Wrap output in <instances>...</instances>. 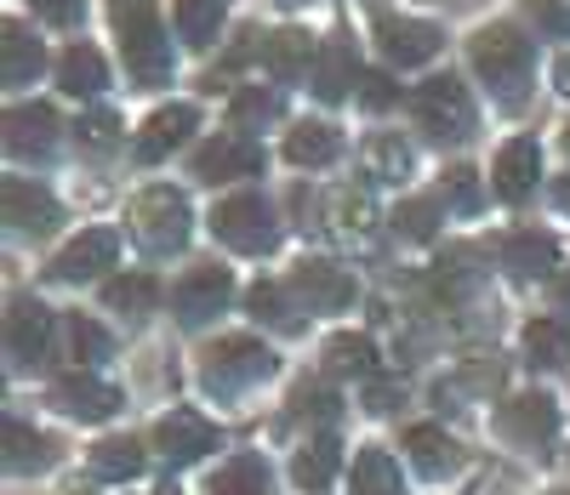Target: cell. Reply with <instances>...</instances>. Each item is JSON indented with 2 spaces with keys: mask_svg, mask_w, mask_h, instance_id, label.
Returning <instances> with one entry per match:
<instances>
[{
  "mask_svg": "<svg viewBox=\"0 0 570 495\" xmlns=\"http://www.w3.org/2000/svg\"><path fill=\"white\" fill-rule=\"evenodd\" d=\"M468 58L480 69V80L497 91L502 109H519L531 91V40L519 34L513 23H491L468 40Z\"/></svg>",
  "mask_w": 570,
  "mask_h": 495,
  "instance_id": "obj_1",
  "label": "cell"
},
{
  "mask_svg": "<svg viewBox=\"0 0 570 495\" xmlns=\"http://www.w3.org/2000/svg\"><path fill=\"white\" fill-rule=\"evenodd\" d=\"M109 18L120 29V52L137 86H166L171 80V40L155 18V0H109Z\"/></svg>",
  "mask_w": 570,
  "mask_h": 495,
  "instance_id": "obj_2",
  "label": "cell"
},
{
  "mask_svg": "<svg viewBox=\"0 0 570 495\" xmlns=\"http://www.w3.org/2000/svg\"><path fill=\"white\" fill-rule=\"evenodd\" d=\"M188 222H195V211H188V200L177 188H142L131 200V234L142 251L155 257H171L188 245Z\"/></svg>",
  "mask_w": 570,
  "mask_h": 495,
  "instance_id": "obj_3",
  "label": "cell"
},
{
  "mask_svg": "<svg viewBox=\"0 0 570 495\" xmlns=\"http://www.w3.org/2000/svg\"><path fill=\"white\" fill-rule=\"evenodd\" d=\"M411 115H416V126L434 142H468V131H473V97H468V86L456 75H434V80L416 86Z\"/></svg>",
  "mask_w": 570,
  "mask_h": 495,
  "instance_id": "obj_4",
  "label": "cell"
},
{
  "mask_svg": "<svg viewBox=\"0 0 570 495\" xmlns=\"http://www.w3.org/2000/svg\"><path fill=\"white\" fill-rule=\"evenodd\" d=\"M212 228L228 251H246V257H263L279 245V228H274V211H268L263 194H234V200H223Z\"/></svg>",
  "mask_w": 570,
  "mask_h": 495,
  "instance_id": "obj_5",
  "label": "cell"
},
{
  "mask_svg": "<svg viewBox=\"0 0 570 495\" xmlns=\"http://www.w3.org/2000/svg\"><path fill=\"white\" fill-rule=\"evenodd\" d=\"M200 376H206L212 393H234V387H252V382L274 376V354L263 348V341H252V336H223L217 348L206 354Z\"/></svg>",
  "mask_w": 570,
  "mask_h": 495,
  "instance_id": "obj_6",
  "label": "cell"
},
{
  "mask_svg": "<svg viewBox=\"0 0 570 495\" xmlns=\"http://www.w3.org/2000/svg\"><path fill=\"white\" fill-rule=\"evenodd\" d=\"M263 171V148L240 131H223L195 148V177L200 182H234V177H257Z\"/></svg>",
  "mask_w": 570,
  "mask_h": 495,
  "instance_id": "obj_7",
  "label": "cell"
},
{
  "mask_svg": "<svg viewBox=\"0 0 570 495\" xmlns=\"http://www.w3.org/2000/svg\"><path fill=\"white\" fill-rule=\"evenodd\" d=\"M228 296H234L228 268H195V274H188V279L171 290V308H177L183 325H206L212 314L228 308Z\"/></svg>",
  "mask_w": 570,
  "mask_h": 495,
  "instance_id": "obj_8",
  "label": "cell"
},
{
  "mask_svg": "<svg viewBox=\"0 0 570 495\" xmlns=\"http://www.w3.org/2000/svg\"><path fill=\"white\" fill-rule=\"evenodd\" d=\"M155 444H160V456L171 467H188V462H200L206 451H217V427L206 416H195V410H171V416H160Z\"/></svg>",
  "mask_w": 570,
  "mask_h": 495,
  "instance_id": "obj_9",
  "label": "cell"
},
{
  "mask_svg": "<svg viewBox=\"0 0 570 495\" xmlns=\"http://www.w3.org/2000/svg\"><path fill=\"white\" fill-rule=\"evenodd\" d=\"M354 274L348 268H337V263H303L297 274H292V296L297 303H308V308H320V314H337V308H348L354 303Z\"/></svg>",
  "mask_w": 570,
  "mask_h": 495,
  "instance_id": "obj_10",
  "label": "cell"
},
{
  "mask_svg": "<svg viewBox=\"0 0 570 495\" xmlns=\"http://www.w3.org/2000/svg\"><path fill=\"white\" fill-rule=\"evenodd\" d=\"M52 405L69 410L75 422H109V416L120 410V393H115L109 382H98L91 370H75V376H58Z\"/></svg>",
  "mask_w": 570,
  "mask_h": 495,
  "instance_id": "obj_11",
  "label": "cell"
},
{
  "mask_svg": "<svg viewBox=\"0 0 570 495\" xmlns=\"http://www.w3.org/2000/svg\"><path fill=\"white\" fill-rule=\"evenodd\" d=\"M115 257H120V234L115 228H86L80 239H69L58 251L52 274L58 279H98L104 268H115Z\"/></svg>",
  "mask_w": 570,
  "mask_h": 495,
  "instance_id": "obj_12",
  "label": "cell"
},
{
  "mask_svg": "<svg viewBox=\"0 0 570 495\" xmlns=\"http://www.w3.org/2000/svg\"><path fill=\"white\" fill-rule=\"evenodd\" d=\"M502 433L525 451H548V438L559 433V410L548 393H525V399H508L502 405Z\"/></svg>",
  "mask_w": 570,
  "mask_h": 495,
  "instance_id": "obj_13",
  "label": "cell"
},
{
  "mask_svg": "<svg viewBox=\"0 0 570 495\" xmlns=\"http://www.w3.org/2000/svg\"><path fill=\"white\" fill-rule=\"evenodd\" d=\"M0 200H7V222L18 234H52L63 222L58 200L40 182H29V177H7V194H0Z\"/></svg>",
  "mask_w": 570,
  "mask_h": 495,
  "instance_id": "obj_14",
  "label": "cell"
},
{
  "mask_svg": "<svg viewBox=\"0 0 570 495\" xmlns=\"http://www.w3.org/2000/svg\"><path fill=\"white\" fill-rule=\"evenodd\" d=\"M376 40H383L389 63H400V69H416L440 52V29L422 23V18H383L376 23Z\"/></svg>",
  "mask_w": 570,
  "mask_h": 495,
  "instance_id": "obj_15",
  "label": "cell"
},
{
  "mask_svg": "<svg viewBox=\"0 0 570 495\" xmlns=\"http://www.w3.org/2000/svg\"><path fill=\"white\" fill-rule=\"evenodd\" d=\"M7 148L18 160H46L58 148V115L46 103H23L7 115Z\"/></svg>",
  "mask_w": 570,
  "mask_h": 495,
  "instance_id": "obj_16",
  "label": "cell"
},
{
  "mask_svg": "<svg viewBox=\"0 0 570 495\" xmlns=\"http://www.w3.org/2000/svg\"><path fill=\"white\" fill-rule=\"evenodd\" d=\"M46 348H52V314L40 303H12L7 314V354L12 365H40Z\"/></svg>",
  "mask_w": 570,
  "mask_h": 495,
  "instance_id": "obj_17",
  "label": "cell"
},
{
  "mask_svg": "<svg viewBox=\"0 0 570 495\" xmlns=\"http://www.w3.org/2000/svg\"><path fill=\"white\" fill-rule=\"evenodd\" d=\"M195 109H188V103H171V109H155L149 120H142V131H137V160L142 166H155V160H166L171 155V148L188 137V131H195Z\"/></svg>",
  "mask_w": 570,
  "mask_h": 495,
  "instance_id": "obj_18",
  "label": "cell"
},
{
  "mask_svg": "<svg viewBox=\"0 0 570 495\" xmlns=\"http://www.w3.org/2000/svg\"><path fill=\"white\" fill-rule=\"evenodd\" d=\"M537 177H542V148L531 142V137H519V142H508L502 155H497V194L508 206H519L525 194L537 188Z\"/></svg>",
  "mask_w": 570,
  "mask_h": 495,
  "instance_id": "obj_19",
  "label": "cell"
},
{
  "mask_svg": "<svg viewBox=\"0 0 570 495\" xmlns=\"http://www.w3.org/2000/svg\"><path fill=\"white\" fill-rule=\"evenodd\" d=\"M360 75H365V69L354 63V40H348V34H331L325 52H320V63H314V91L325 97V103H343L348 86H354Z\"/></svg>",
  "mask_w": 570,
  "mask_h": 495,
  "instance_id": "obj_20",
  "label": "cell"
},
{
  "mask_svg": "<svg viewBox=\"0 0 570 495\" xmlns=\"http://www.w3.org/2000/svg\"><path fill=\"white\" fill-rule=\"evenodd\" d=\"M502 263H508L519 279H542V274H553V263H559V239H553V234H537V228H519V234L502 239Z\"/></svg>",
  "mask_w": 570,
  "mask_h": 495,
  "instance_id": "obj_21",
  "label": "cell"
},
{
  "mask_svg": "<svg viewBox=\"0 0 570 495\" xmlns=\"http://www.w3.org/2000/svg\"><path fill=\"white\" fill-rule=\"evenodd\" d=\"M314 63H320V58H314V40H308L303 29H279V34L263 40V69H268L274 80H303Z\"/></svg>",
  "mask_w": 570,
  "mask_h": 495,
  "instance_id": "obj_22",
  "label": "cell"
},
{
  "mask_svg": "<svg viewBox=\"0 0 570 495\" xmlns=\"http://www.w3.org/2000/svg\"><path fill=\"white\" fill-rule=\"evenodd\" d=\"M405 451H411V462H416V473H422V478H445V473H456V467H462L456 438H451V433H440V427H411V433H405Z\"/></svg>",
  "mask_w": 570,
  "mask_h": 495,
  "instance_id": "obj_23",
  "label": "cell"
},
{
  "mask_svg": "<svg viewBox=\"0 0 570 495\" xmlns=\"http://www.w3.org/2000/svg\"><path fill=\"white\" fill-rule=\"evenodd\" d=\"M337 155H343V137L325 120H303V126L285 131V160L292 166H331Z\"/></svg>",
  "mask_w": 570,
  "mask_h": 495,
  "instance_id": "obj_24",
  "label": "cell"
},
{
  "mask_svg": "<svg viewBox=\"0 0 570 495\" xmlns=\"http://www.w3.org/2000/svg\"><path fill=\"white\" fill-rule=\"evenodd\" d=\"M0 34H7V40H0V80H7V86H29V80L46 69L40 40H35L23 23H7Z\"/></svg>",
  "mask_w": 570,
  "mask_h": 495,
  "instance_id": "obj_25",
  "label": "cell"
},
{
  "mask_svg": "<svg viewBox=\"0 0 570 495\" xmlns=\"http://www.w3.org/2000/svg\"><path fill=\"white\" fill-rule=\"evenodd\" d=\"M104 80H109L104 58L91 52V46H80V40L58 58V86H63L69 97H98V91H104Z\"/></svg>",
  "mask_w": 570,
  "mask_h": 495,
  "instance_id": "obj_26",
  "label": "cell"
},
{
  "mask_svg": "<svg viewBox=\"0 0 570 495\" xmlns=\"http://www.w3.org/2000/svg\"><path fill=\"white\" fill-rule=\"evenodd\" d=\"M354 495H405L400 489V467L389 451H376V444H365V451L354 456V478H348Z\"/></svg>",
  "mask_w": 570,
  "mask_h": 495,
  "instance_id": "obj_27",
  "label": "cell"
},
{
  "mask_svg": "<svg viewBox=\"0 0 570 495\" xmlns=\"http://www.w3.org/2000/svg\"><path fill=\"white\" fill-rule=\"evenodd\" d=\"M91 473H98L104 484H126L142 473V444L137 438H104L98 451H91Z\"/></svg>",
  "mask_w": 570,
  "mask_h": 495,
  "instance_id": "obj_28",
  "label": "cell"
},
{
  "mask_svg": "<svg viewBox=\"0 0 570 495\" xmlns=\"http://www.w3.org/2000/svg\"><path fill=\"white\" fill-rule=\"evenodd\" d=\"M212 495H268V462L263 456H234L212 473Z\"/></svg>",
  "mask_w": 570,
  "mask_h": 495,
  "instance_id": "obj_29",
  "label": "cell"
},
{
  "mask_svg": "<svg viewBox=\"0 0 570 495\" xmlns=\"http://www.w3.org/2000/svg\"><path fill=\"white\" fill-rule=\"evenodd\" d=\"M337 462H343L337 438H314V444H303V451H297V462H292V478H297L303 489H325L331 478H337Z\"/></svg>",
  "mask_w": 570,
  "mask_h": 495,
  "instance_id": "obj_30",
  "label": "cell"
},
{
  "mask_svg": "<svg viewBox=\"0 0 570 495\" xmlns=\"http://www.w3.org/2000/svg\"><path fill=\"white\" fill-rule=\"evenodd\" d=\"M217 29H223V0H177V34L195 52H206L217 40Z\"/></svg>",
  "mask_w": 570,
  "mask_h": 495,
  "instance_id": "obj_31",
  "label": "cell"
},
{
  "mask_svg": "<svg viewBox=\"0 0 570 495\" xmlns=\"http://www.w3.org/2000/svg\"><path fill=\"white\" fill-rule=\"evenodd\" d=\"M525 354H531V365L559 370V365L570 359V325H564V319H537V325H525Z\"/></svg>",
  "mask_w": 570,
  "mask_h": 495,
  "instance_id": "obj_32",
  "label": "cell"
},
{
  "mask_svg": "<svg viewBox=\"0 0 570 495\" xmlns=\"http://www.w3.org/2000/svg\"><path fill=\"white\" fill-rule=\"evenodd\" d=\"M325 370L331 376H371L376 370V348H371V336H331L325 341Z\"/></svg>",
  "mask_w": 570,
  "mask_h": 495,
  "instance_id": "obj_33",
  "label": "cell"
},
{
  "mask_svg": "<svg viewBox=\"0 0 570 495\" xmlns=\"http://www.w3.org/2000/svg\"><path fill=\"white\" fill-rule=\"evenodd\" d=\"M274 115H279V97L263 91V86H240V91L228 97V126L234 131H263Z\"/></svg>",
  "mask_w": 570,
  "mask_h": 495,
  "instance_id": "obj_34",
  "label": "cell"
},
{
  "mask_svg": "<svg viewBox=\"0 0 570 495\" xmlns=\"http://www.w3.org/2000/svg\"><path fill=\"white\" fill-rule=\"evenodd\" d=\"M365 171H371L376 182H400V177H411V148H405L394 131L371 137V142H365Z\"/></svg>",
  "mask_w": 570,
  "mask_h": 495,
  "instance_id": "obj_35",
  "label": "cell"
},
{
  "mask_svg": "<svg viewBox=\"0 0 570 495\" xmlns=\"http://www.w3.org/2000/svg\"><path fill=\"white\" fill-rule=\"evenodd\" d=\"M371 222H376V211H371V194H360V188H337L331 194V228H337L343 239H365L371 234Z\"/></svg>",
  "mask_w": 570,
  "mask_h": 495,
  "instance_id": "obj_36",
  "label": "cell"
},
{
  "mask_svg": "<svg viewBox=\"0 0 570 495\" xmlns=\"http://www.w3.org/2000/svg\"><path fill=\"white\" fill-rule=\"evenodd\" d=\"M155 296H160V285H155L149 274H120V279L104 285V303H109L115 314H149Z\"/></svg>",
  "mask_w": 570,
  "mask_h": 495,
  "instance_id": "obj_37",
  "label": "cell"
},
{
  "mask_svg": "<svg viewBox=\"0 0 570 495\" xmlns=\"http://www.w3.org/2000/svg\"><path fill=\"white\" fill-rule=\"evenodd\" d=\"M52 462V444H46L40 433H29L23 422H7V467L12 473H35Z\"/></svg>",
  "mask_w": 570,
  "mask_h": 495,
  "instance_id": "obj_38",
  "label": "cell"
},
{
  "mask_svg": "<svg viewBox=\"0 0 570 495\" xmlns=\"http://www.w3.org/2000/svg\"><path fill=\"white\" fill-rule=\"evenodd\" d=\"M246 303H252L257 319H268V325H279V330H297V314H303V308H285V290H279V285H252Z\"/></svg>",
  "mask_w": 570,
  "mask_h": 495,
  "instance_id": "obj_39",
  "label": "cell"
},
{
  "mask_svg": "<svg viewBox=\"0 0 570 495\" xmlns=\"http://www.w3.org/2000/svg\"><path fill=\"white\" fill-rule=\"evenodd\" d=\"M394 228H400L405 239H434V228H440V206H434V200H405V206L394 211Z\"/></svg>",
  "mask_w": 570,
  "mask_h": 495,
  "instance_id": "obj_40",
  "label": "cell"
},
{
  "mask_svg": "<svg viewBox=\"0 0 570 495\" xmlns=\"http://www.w3.org/2000/svg\"><path fill=\"white\" fill-rule=\"evenodd\" d=\"M75 131H80V142H86V148H98V155H109V148L120 142V120H115L109 109H98V115H86V120H80Z\"/></svg>",
  "mask_w": 570,
  "mask_h": 495,
  "instance_id": "obj_41",
  "label": "cell"
},
{
  "mask_svg": "<svg viewBox=\"0 0 570 495\" xmlns=\"http://www.w3.org/2000/svg\"><path fill=\"white\" fill-rule=\"evenodd\" d=\"M445 200H451L456 211H480V171L456 166V171L445 177Z\"/></svg>",
  "mask_w": 570,
  "mask_h": 495,
  "instance_id": "obj_42",
  "label": "cell"
},
{
  "mask_svg": "<svg viewBox=\"0 0 570 495\" xmlns=\"http://www.w3.org/2000/svg\"><path fill=\"white\" fill-rule=\"evenodd\" d=\"M69 341H75V359H109V336H104V325H91V319H75Z\"/></svg>",
  "mask_w": 570,
  "mask_h": 495,
  "instance_id": "obj_43",
  "label": "cell"
},
{
  "mask_svg": "<svg viewBox=\"0 0 570 495\" xmlns=\"http://www.w3.org/2000/svg\"><path fill=\"white\" fill-rule=\"evenodd\" d=\"M542 34H570V0H525Z\"/></svg>",
  "mask_w": 570,
  "mask_h": 495,
  "instance_id": "obj_44",
  "label": "cell"
},
{
  "mask_svg": "<svg viewBox=\"0 0 570 495\" xmlns=\"http://www.w3.org/2000/svg\"><path fill=\"white\" fill-rule=\"evenodd\" d=\"M394 97H400V91H394V80H389L383 69H365V75H360V103H365V109H389Z\"/></svg>",
  "mask_w": 570,
  "mask_h": 495,
  "instance_id": "obj_45",
  "label": "cell"
},
{
  "mask_svg": "<svg viewBox=\"0 0 570 495\" xmlns=\"http://www.w3.org/2000/svg\"><path fill=\"white\" fill-rule=\"evenodd\" d=\"M35 12H40L46 23H58V29H69V23H80V12H86V0H35Z\"/></svg>",
  "mask_w": 570,
  "mask_h": 495,
  "instance_id": "obj_46",
  "label": "cell"
},
{
  "mask_svg": "<svg viewBox=\"0 0 570 495\" xmlns=\"http://www.w3.org/2000/svg\"><path fill=\"white\" fill-rule=\"evenodd\" d=\"M553 86H559V91H564V97H570V52H564V58H559V69H553Z\"/></svg>",
  "mask_w": 570,
  "mask_h": 495,
  "instance_id": "obj_47",
  "label": "cell"
},
{
  "mask_svg": "<svg viewBox=\"0 0 570 495\" xmlns=\"http://www.w3.org/2000/svg\"><path fill=\"white\" fill-rule=\"evenodd\" d=\"M553 200H559V211H570V177H559V182H553Z\"/></svg>",
  "mask_w": 570,
  "mask_h": 495,
  "instance_id": "obj_48",
  "label": "cell"
},
{
  "mask_svg": "<svg viewBox=\"0 0 570 495\" xmlns=\"http://www.w3.org/2000/svg\"><path fill=\"white\" fill-rule=\"evenodd\" d=\"M559 303H564V308H570V274H564V279H559Z\"/></svg>",
  "mask_w": 570,
  "mask_h": 495,
  "instance_id": "obj_49",
  "label": "cell"
},
{
  "mask_svg": "<svg viewBox=\"0 0 570 495\" xmlns=\"http://www.w3.org/2000/svg\"><path fill=\"white\" fill-rule=\"evenodd\" d=\"M279 7H308V0H279Z\"/></svg>",
  "mask_w": 570,
  "mask_h": 495,
  "instance_id": "obj_50",
  "label": "cell"
},
{
  "mask_svg": "<svg viewBox=\"0 0 570 495\" xmlns=\"http://www.w3.org/2000/svg\"><path fill=\"white\" fill-rule=\"evenodd\" d=\"M564 148H570V126H564Z\"/></svg>",
  "mask_w": 570,
  "mask_h": 495,
  "instance_id": "obj_51",
  "label": "cell"
}]
</instances>
